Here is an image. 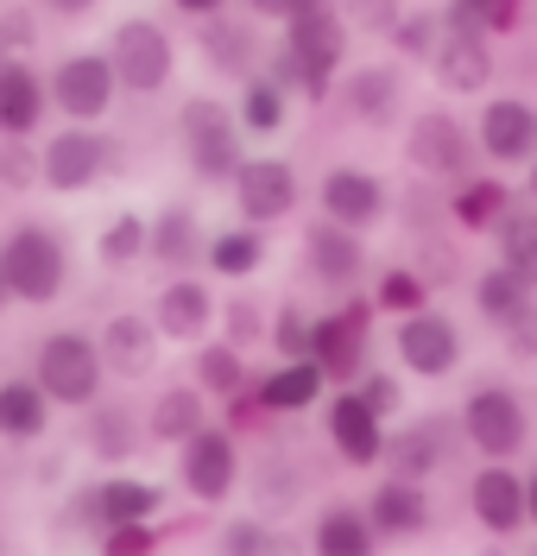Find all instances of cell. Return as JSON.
<instances>
[{
  "instance_id": "23",
  "label": "cell",
  "mask_w": 537,
  "mask_h": 556,
  "mask_svg": "<svg viewBox=\"0 0 537 556\" xmlns=\"http://www.w3.org/2000/svg\"><path fill=\"white\" fill-rule=\"evenodd\" d=\"M474 146H481L487 165H512V172L532 165V102L494 96L481 108V121H474Z\"/></svg>"
},
{
  "instance_id": "34",
  "label": "cell",
  "mask_w": 537,
  "mask_h": 556,
  "mask_svg": "<svg viewBox=\"0 0 537 556\" xmlns=\"http://www.w3.org/2000/svg\"><path fill=\"white\" fill-rule=\"evenodd\" d=\"M190 348H196V361H190V386H196L203 399H234V392L253 380L247 354H241L234 342H209V336H203V342H190Z\"/></svg>"
},
{
  "instance_id": "6",
  "label": "cell",
  "mask_w": 537,
  "mask_h": 556,
  "mask_svg": "<svg viewBox=\"0 0 537 556\" xmlns=\"http://www.w3.org/2000/svg\"><path fill=\"white\" fill-rule=\"evenodd\" d=\"M127 165V152L114 146L107 134H89V127H64V134H51L38 146V184L44 190H57V197H76V190H95L107 172H120Z\"/></svg>"
},
{
  "instance_id": "48",
  "label": "cell",
  "mask_w": 537,
  "mask_h": 556,
  "mask_svg": "<svg viewBox=\"0 0 537 556\" xmlns=\"http://www.w3.org/2000/svg\"><path fill=\"white\" fill-rule=\"evenodd\" d=\"M38 184V146L33 139H0V190H33Z\"/></svg>"
},
{
  "instance_id": "4",
  "label": "cell",
  "mask_w": 537,
  "mask_h": 556,
  "mask_svg": "<svg viewBox=\"0 0 537 556\" xmlns=\"http://www.w3.org/2000/svg\"><path fill=\"white\" fill-rule=\"evenodd\" d=\"M456 430H462L468 450L487 455V462L519 455L525 443H532V412H525V392H519V386H506V380H481L474 392H468Z\"/></svg>"
},
{
  "instance_id": "20",
  "label": "cell",
  "mask_w": 537,
  "mask_h": 556,
  "mask_svg": "<svg viewBox=\"0 0 537 556\" xmlns=\"http://www.w3.org/2000/svg\"><path fill=\"white\" fill-rule=\"evenodd\" d=\"M304 273L317 278L322 291H355L367 278V241L355 228H335V222H317L304 235Z\"/></svg>"
},
{
  "instance_id": "37",
  "label": "cell",
  "mask_w": 537,
  "mask_h": 556,
  "mask_svg": "<svg viewBox=\"0 0 537 556\" xmlns=\"http://www.w3.org/2000/svg\"><path fill=\"white\" fill-rule=\"evenodd\" d=\"M506 208H512V190H506L500 177H474L468 172L462 184H456V197H449V222H456V228H474V235H487Z\"/></svg>"
},
{
  "instance_id": "30",
  "label": "cell",
  "mask_w": 537,
  "mask_h": 556,
  "mask_svg": "<svg viewBox=\"0 0 537 556\" xmlns=\"http://www.w3.org/2000/svg\"><path fill=\"white\" fill-rule=\"evenodd\" d=\"M253 392H259V405L272 417H297V412H310V405H322L329 380H322V367L310 354H297V361H279L266 380H253Z\"/></svg>"
},
{
  "instance_id": "1",
  "label": "cell",
  "mask_w": 537,
  "mask_h": 556,
  "mask_svg": "<svg viewBox=\"0 0 537 556\" xmlns=\"http://www.w3.org/2000/svg\"><path fill=\"white\" fill-rule=\"evenodd\" d=\"M342 51H348V33H342V7L335 0H310L304 13H291L285 20V38L266 51V76L279 83V89H297V96H310L322 102L329 96V83H335V70H342Z\"/></svg>"
},
{
  "instance_id": "10",
  "label": "cell",
  "mask_w": 537,
  "mask_h": 556,
  "mask_svg": "<svg viewBox=\"0 0 537 556\" xmlns=\"http://www.w3.org/2000/svg\"><path fill=\"white\" fill-rule=\"evenodd\" d=\"M178 481L196 506H221L241 486V450L228 424H196L178 443Z\"/></svg>"
},
{
  "instance_id": "19",
  "label": "cell",
  "mask_w": 537,
  "mask_h": 556,
  "mask_svg": "<svg viewBox=\"0 0 537 556\" xmlns=\"http://www.w3.org/2000/svg\"><path fill=\"white\" fill-rule=\"evenodd\" d=\"M335 108H342V121H360V127H393V114L405 108V70L398 64L348 70L342 89H335Z\"/></svg>"
},
{
  "instance_id": "55",
  "label": "cell",
  "mask_w": 537,
  "mask_h": 556,
  "mask_svg": "<svg viewBox=\"0 0 537 556\" xmlns=\"http://www.w3.org/2000/svg\"><path fill=\"white\" fill-rule=\"evenodd\" d=\"M44 13H57V20H82L89 7H102V0H38Z\"/></svg>"
},
{
  "instance_id": "41",
  "label": "cell",
  "mask_w": 537,
  "mask_h": 556,
  "mask_svg": "<svg viewBox=\"0 0 537 556\" xmlns=\"http://www.w3.org/2000/svg\"><path fill=\"white\" fill-rule=\"evenodd\" d=\"M411 273L424 278L430 291H449V285H462V278H468L462 241H456V235H443V228H424V235H418V266H411Z\"/></svg>"
},
{
  "instance_id": "16",
  "label": "cell",
  "mask_w": 537,
  "mask_h": 556,
  "mask_svg": "<svg viewBox=\"0 0 537 556\" xmlns=\"http://www.w3.org/2000/svg\"><path fill=\"white\" fill-rule=\"evenodd\" d=\"M158 506H165V486H152L145 475H107V481L76 493L64 525L107 531V525H127V519H158Z\"/></svg>"
},
{
  "instance_id": "50",
  "label": "cell",
  "mask_w": 537,
  "mask_h": 556,
  "mask_svg": "<svg viewBox=\"0 0 537 556\" xmlns=\"http://www.w3.org/2000/svg\"><path fill=\"white\" fill-rule=\"evenodd\" d=\"M38 45V7H7L0 13V58H20Z\"/></svg>"
},
{
  "instance_id": "13",
  "label": "cell",
  "mask_w": 537,
  "mask_h": 556,
  "mask_svg": "<svg viewBox=\"0 0 537 556\" xmlns=\"http://www.w3.org/2000/svg\"><path fill=\"white\" fill-rule=\"evenodd\" d=\"M393 348H398V361H405V374H418V380H449L462 367V329H456V316L430 311V304L398 316Z\"/></svg>"
},
{
  "instance_id": "26",
  "label": "cell",
  "mask_w": 537,
  "mask_h": 556,
  "mask_svg": "<svg viewBox=\"0 0 537 556\" xmlns=\"http://www.w3.org/2000/svg\"><path fill=\"white\" fill-rule=\"evenodd\" d=\"M196 51H203V64H209L215 76H234V83L266 64V38L253 33V20H228V13H209V20H203Z\"/></svg>"
},
{
  "instance_id": "24",
  "label": "cell",
  "mask_w": 537,
  "mask_h": 556,
  "mask_svg": "<svg viewBox=\"0 0 537 556\" xmlns=\"http://www.w3.org/2000/svg\"><path fill=\"white\" fill-rule=\"evenodd\" d=\"M140 405H127V399H89L82 405V450L107 462V468H120V462H133L140 455Z\"/></svg>"
},
{
  "instance_id": "35",
  "label": "cell",
  "mask_w": 537,
  "mask_h": 556,
  "mask_svg": "<svg viewBox=\"0 0 537 556\" xmlns=\"http://www.w3.org/2000/svg\"><path fill=\"white\" fill-rule=\"evenodd\" d=\"M310 551L317 556H367L380 551V538H373V525H367V513L360 506H322L317 513V531H310Z\"/></svg>"
},
{
  "instance_id": "7",
  "label": "cell",
  "mask_w": 537,
  "mask_h": 556,
  "mask_svg": "<svg viewBox=\"0 0 537 556\" xmlns=\"http://www.w3.org/2000/svg\"><path fill=\"white\" fill-rule=\"evenodd\" d=\"M102 58L114 70V89H127V96H158L178 76V45H171V33L158 20H140V13L114 26V45H107Z\"/></svg>"
},
{
  "instance_id": "17",
  "label": "cell",
  "mask_w": 537,
  "mask_h": 556,
  "mask_svg": "<svg viewBox=\"0 0 537 556\" xmlns=\"http://www.w3.org/2000/svg\"><path fill=\"white\" fill-rule=\"evenodd\" d=\"M317 208H322V222L367 235V228H380V222H386L393 190H386L373 172H360V165H329L322 184H317Z\"/></svg>"
},
{
  "instance_id": "54",
  "label": "cell",
  "mask_w": 537,
  "mask_h": 556,
  "mask_svg": "<svg viewBox=\"0 0 537 556\" xmlns=\"http://www.w3.org/2000/svg\"><path fill=\"white\" fill-rule=\"evenodd\" d=\"M304 7H310V0H247L253 20H279V26H285L291 13H304Z\"/></svg>"
},
{
  "instance_id": "47",
  "label": "cell",
  "mask_w": 537,
  "mask_h": 556,
  "mask_svg": "<svg viewBox=\"0 0 537 556\" xmlns=\"http://www.w3.org/2000/svg\"><path fill=\"white\" fill-rule=\"evenodd\" d=\"M494 235H500V253H506V266H519V273H532V208L525 203H512L494 222Z\"/></svg>"
},
{
  "instance_id": "38",
  "label": "cell",
  "mask_w": 537,
  "mask_h": 556,
  "mask_svg": "<svg viewBox=\"0 0 537 556\" xmlns=\"http://www.w3.org/2000/svg\"><path fill=\"white\" fill-rule=\"evenodd\" d=\"M532 304V273H519V266H487V273L474 278V311L487 316V323H506L512 311H525Z\"/></svg>"
},
{
  "instance_id": "52",
  "label": "cell",
  "mask_w": 537,
  "mask_h": 556,
  "mask_svg": "<svg viewBox=\"0 0 537 556\" xmlns=\"http://www.w3.org/2000/svg\"><path fill=\"white\" fill-rule=\"evenodd\" d=\"M221 551L228 556H266L272 551V531H266L259 519H228L221 525Z\"/></svg>"
},
{
  "instance_id": "40",
  "label": "cell",
  "mask_w": 537,
  "mask_h": 556,
  "mask_svg": "<svg viewBox=\"0 0 537 556\" xmlns=\"http://www.w3.org/2000/svg\"><path fill=\"white\" fill-rule=\"evenodd\" d=\"M253 493H259V506H297V500L310 493V468L291 462L285 450L259 455V462H253Z\"/></svg>"
},
{
  "instance_id": "8",
  "label": "cell",
  "mask_w": 537,
  "mask_h": 556,
  "mask_svg": "<svg viewBox=\"0 0 537 556\" xmlns=\"http://www.w3.org/2000/svg\"><path fill=\"white\" fill-rule=\"evenodd\" d=\"M405 159H411V172L430 177V184H462L468 172H481V146H474V134H468L449 108H424V114L411 121Z\"/></svg>"
},
{
  "instance_id": "14",
  "label": "cell",
  "mask_w": 537,
  "mask_h": 556,
  "mask_svg": "<svg viewBox=\"0 0 537 556\" xmlns=\"http://www.w3.org/2000/svg\"><path fill=\"white\" fill-rule=\"evenodd\" d=\"M456 455H462V430H456V417H443V412L411 417L398 437L380 443V462H393V475H405V481H430V475H443Z\"/></svg>"
},
{
  "instance_id": "21",
  "label": "cell",
  "mask_w": 537,
  "mask_h": 556,
  "mask_svg": "<svg viewBox=\"0 0 537 556\" xmlns=\"http://www.w3.org/2000/svg\"><path fill=\"white\" fill-rule=\"evenodd\" d=\"M152 329L165 336V342H203L215 329V291L203 285L196 273H171V285L158 291V304H152Z\"/></svg>"
},
{
  "instance_id": "45",
  "label": "cell",
  "mask_w": 537,
  "mask_h": 556,
  "mask_svg": "<svg viewBox=\"0 0 537 556\" xmlns=\"http://www.w3.org/2000/svg\"><path fill=\"white\" fill-rule=\"evenodd\" d=\"M386 38H393V51L405 64H424L430 51H436V38H443V26H436V13H398L393 26H386Z\"/></svg>"
},
{
  "instance_id": "42",
  "label": "cell",
  "mask_w": 537,
  "mask_h": 556,
  "mask_svg": "<svg viewBox=\"0 0 537 556\" xmlns=\"http://www.w3.org/2000/svg\"><path fill=\"white\" fill-rule=\"evenodd\" d=\"M95 260L114 266V273H120V266H140L145 260V215L140 208H120V215L107 222L102 241H95Z\"/></svg>"
},
{
  "instance_id": "51",
  "label": "cell",
  "mask_w": 537,
  "mask_h": 556,
  "mask_svg": "<svg viewBox=\"0 0 537 556\" xmlns=\"http://www.w3.org/2000/svg\"><path fill=\"white\" fill-rule=\"evenodd\" d=\"M355 392H360V405H367L373 417H393L398 405H405V386H398L393 374H360Z\"/></svg>"
},
{
  "instance_id": "36",
  "label": "cell",
  "mask_w": 537,
  "mask_h": 556,
  "mask_svg": "<svg viewBox=\"0 0 537 556\" xmlns=\"http://www.w3.org/2000/svg\"><path fill=\"white\" fill-rule=\"evenodd\" d=\"M291 114V96L266 76V70H253V76H241V108H234V121H241V134L253 139H272L279 127H285Z\"/></svg>"
},
{
  "instance_id": "32",
  "label": "cell",
  "mask_w": 537,
  "mask_h": 556,
  "mask_svg": "<svg viewBox=\"0 0 537 556\" xmlns=\"http://www.w3.org/2000/svg\"><path fill=\"white\" fill-rule=\"evenodd\" d=\"M51 430V399L26 380H0V443H44Z\"/></svg>"
},
{
  "instance_id": "28",
  "label": "cell",
  "mask_w": 537,
  "mask_h": 556,
  "mask_svg": "<svg viewBox=\"0 0 537 556\" xmlns=\"http://www.w3.org/2000/svg\"><path fill=\"white\" fill-rule=\"evenodd\" d=\"M145 260H158L165 273H190L203 260V222L190 203H165L158 215H145Z\"/></svg>"
},
{
  "instance_id": "25",
  "label": "cell",
  "mask_w": 537,
  "mask_h": 556,
  "mask_svg": "<svg viewBox=\"0 0 537 556\" xmlns=\"http://www.w3.org/2000/svg\"><path fill=\"white\" fill-rule=\"evenodd\" d=\"M430 519H436V506H430L424 481H405V475H386L373 486V500H367L373 538H424Z\"/></svg>"
},
{
  "instance_id": "3",
  "label": "cell",
  "mask_w": 537,
  "mask_h": 556,
  "mask_svg": "<svg viewBox=\"0 0 537 556\" xmlns=\"http://www.w3.org/2000/svg\"><path fill=\"white\" fill-rule=\"evenodd\" d=\"M33 386L51 405H64V412H82L89 399H102L107 367H102L95 336H82V329H51V336L33 348Z\"/></svg>"
},
{
  "instance_id": "53",
  "label": "cell",
  "mask_w": 537,
  "mask_h": 556,
  "mask_svg": "<svg viewBox=\"0 0 537 556\" xmlns=\"http://www.w3.org/2000/svg\"><path fill=\"white\" fill-rule=\"evenodd\" d=\"M398 13H405V0H348V20L367 26V33H380V38H386V26H393Z\"/></svg>"
},
{
  "instance_id": "18",
  "label": "cell",
  "mask_w": 537,
  "mask_h": 556,
  "mask_svg": "<svg viewBox=\"0 0 537 556\" xmlns=\"http://www.w3.org/2000/svg\"><path fill=\"white\" fill-rule=\"evenodd\" d=\"M322 437L342 468H380V443H386V417L360 405L355 386H335V399L322 405Z\"/></svg>"
},
{
  "instance_id": "27",
  "label": "cell",
  "mask_w": 537,
  "mask_h": 556,
  "mask_svg": "<svg viewBox=\"0 0 537 556\" xmlns=\"http://www.w3.org/2000/svg\"><path fill=\"white\" fill-rule=\"evenodd\" d=\"M424 64L436 70V83L456 89V96H481V89L500 76V58H494L487 38H456V33L436 38V51H430Z\"/></svg>"
},
{
  "instance_id": "15",
  "label": "cell",
  "mask_w": 537,
  "mask_h": 556,
  "mask_svg": "<svg viewBox=\"0 0 537 556\" xmlns=\"http://www.w3.org/2000/svg\"><path fill=\"white\" fill-rule=\"evenodd\" d=\"M468 513L487 538H525L532 525V481L506 462H487L474 481H468Z\"/></svg>"
},
{
  "instance_id": "2",
  "label": "cell",
  "mask_w": 537,
  "mask_h": 556,
  "mask_svg": "<svg viewBox=\"0 0 537 556\" xmlns=\"http://www.w3.org/2000/svg\"><path fill=\"white\" fill-rule=\"evenodd\" d=\"M0 273H7V298L13 304H57L71 285V241L51 222H13V235L0 241Z\"/></svg>"
},
{
  "instance_id": "43",
  "label": "cell",
  "mask_w": 537,
  "mask_h": 556,
  "mask_svg": "<svg viewBox=\"0 0 537 556\" xmlns=\"http://www.w3.org/2000/svg\"><path fill=\"white\" fill-rule=\"evenodd\" d=\"M430 304V285L411 266H386L380 273V291H373V311H386V316H411V311H424Z\"/></svg>"
},
{
  "instance_id": "31",
  "label": "cell",
  "mask_w": 537,
  "mask_h": 556,
  "mask_svg": "<svg viewBox=\"0 0 537 556\" xmlns=\"http://www.w3.org/2000/svg\"><path fill=\"white\" fill-rule=\"evenodd\" d=\"M196 424H209V399H203L190 380H178V386H165V392L145 405L140 430H145V443H171V450H178Z\"/></svg>"
},
{
  "instance_id": "44",
  "label": "cell",
  "mask_w": 537,
  "mask_h": 556,
  "mask_svg": "<svg viewBox=\"0 0 537 556\" xmlns=\"http://www.w3.org/2000/svg\"><path fill=\"white\" fill-rule=\"evenodd\" d=\"M221 342H234L241 354L266 342V304L247 298V291H234V298L221 304Z\"/></svg>"
},
{
  "instance_id": "46",
  "label": "cell",
  "mask_w": 537,
  "mask_h": 556,
  "mask_svg": "<svg viewBox=\"0 0 537 556\" xmlns=\"http://www.w3.org/2000/svg\"><path fill=\"white\" fill-rule=\"evenodd\" d=\"M266 348H272L279 361H297V354H310V316L297 311V304H279V311H266Z\"/></svg>"
},
{
  "instance_id": "33",
  "label": "cell",
  "mask_w": 537,
  "mask_h": 556,
  "mask_svg": "<svg viewBox=\"0 0 537 556\" xmlns=\"http://www.w3.org/2000/svg\"><path fill=\"white\" fill-rule=\"evenodd\" d=\"M519 20H525V0H449L443 13H436V26L456 38H506L519 33Z\"/></svg>"
},
{
  "instance_id": "5",
  "label": "cell",
  "mask_w": 537,
  "mask_h": 556,
  "mask_svg": "<svg viewBox=\"0 0 537 556\" xmlns=\"http://www.w3.org/2000/svg\"><path fill=\"white\" fill-rule=\"evenodd\" d=\"M178 146L183 165L203 184H228V172L241 165V121L221 96H190L178 108Z\"/></svg>"
},
{
  "instance_id": "39",
  "label": "cell",
  "mask_w": 537,
  "mask_h": 556,
  "mask_svg": "<svg viewBox=\"0 0 537 556\" xmlns=\"http://www.w3.org/2000/svg\"><path fill=\"white\" fill-rule=\"evenodd\" d=\"M203 253H209V273L215 278H253L259 266H266V235H259L253 222H241V228L215 235Z\"/></svg>"
},
{
  "instance_id": "9",
  "label": "cell",
  "mask_w": 537,
  "mask_h": 556,
  "mask_svg": "<svg viewBox=\"0 0 537 556\" xmlns=\"http://www.w3.org/2000/svg\"><path fill=\"white\" fill-rule=\"evenodd\" d=\"M367 329H373V304L355 291H342V311L310 316V361L329 386H355L367 374Z\"/></svg>"
},
{
  "instance_id": "12",
  "label": "cell",
  "mask_w": 537,
  "mask_h": 556,
  "mask_svg": "<svg viewBox=\"0 0 537 556\" xmlns=\"http://www.w3.org/2000/svg\"><path fill=\"white\" fill-rule=\"evenodd\" d=\"M228 197H234L241 222L272 228V222H285L291 208L304 203V184H297V172H291L285 159H241L228 172Z\"/></svg>"
},
{
  "instance_id": "58",
  "label": "cell",
  "mask_w": 537,
  "mask_h": 556,
  "mask_svg": "<svg viewBox=\"0 0 537 556\" xmlns=\"http://www.w3.org/2000/svg\"><path fill=\"white\" fill-rule=\"evenodd\" d=\"M0 544H7V525H0Z\"/></svg>"
},
{
  "instance_id": "29",
  "label": "cell",
  "mask_w": 537,
  "mask_h": 556,
  "mask_svg": "<svg viewBox=\"0 0 537 556\" xmlns=\"http://www.w3.org/2000/svg\"><path fill=\"white\" fill-rule=\"evenodd\" d=\"M44 121V76L26 58H0V139H33Z\"/></svg>"
},
{
  "instance_id": "57",
  "label": "cell",
  "mask_w": 537,
  "mask_h": 556,
  "mask_svg": "<svg viewBox=\"0 0 537 556\" xmlns=\"http://www.w3.org/2000/svg\"><path fill=\"white\" fill-rule=\"evenodd\" d=\"M7 304H13V298H7V273H0V311H7Z\"/></svg>"
},
{
  "instance_id": "11",
  "label": "cell",
  "mask_w": 537,
  "mask_h": 556,
  "mask_svg": "<svg viewBox=\"0 0 537 556\" xmlns=\"http://www.w3.org/2000/svg\"><path fill=\"white\" fill-rule=\"evenodd\" d=\"M114 70H107L102 51H71L64 64L44 76V108H57L64 121H76V127H95V121H107V108H114Z\"/></svg>"
},
{
  "instance_id": "56",
  "label": "cell",
  "mask_w": 537,
  "mask_h": 556,
  "mask_svg": "<svg viewBox=\"0 0 537 556\" xmlns=\"http://www.w3.org/2000/svg\"><path fill=\"white\" fill-rule=\"evenodd\" d=\"M171 7H178V13H190V20H209V13H221V7H228V0H171Z\"/></svg>"
},
{
  "instance_id": "49",
  "label": "cell",
  "mask_w": 537,
  "mask_h": 556,
  "mask_svg": "<svg viewBox=\"0 0 537 556\" xmlns=\"http://www.w3.org/2000/svg\"><path fill=\"white\" fill-rule=\"evenodd\" d=\"M145 551H158V525L152 519H127L102 531V556H145Z\"/></svg>"
},
{
  "instance_id": "22",
  "label": "cell",
  "mask_w": 537,
  "mask_h": 556,
  "mask_svg": "<svg viewBox=\"0 0 537 556\" xmlns=\"http://www.w3.org/2000/svg\"><path fill=\"white\" fill-rule=\"evenodd\" d=\"M95 348H102V367L114 374V380H145V374L158 367V348H165V336L152 329V316L114 311V316L102 323Z\"/></svg>"
}]
</instances>
